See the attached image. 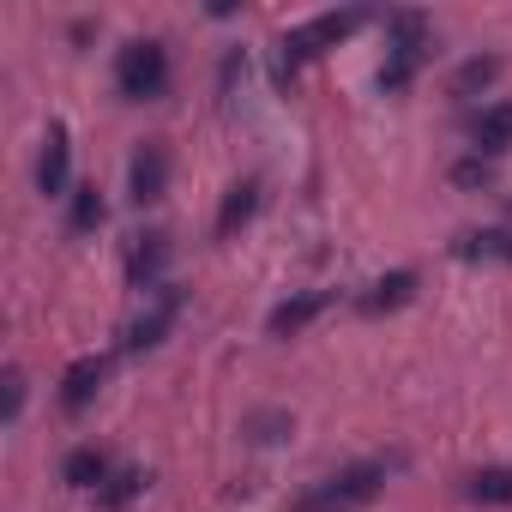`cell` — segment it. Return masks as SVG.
I'll return each instance as SVG.
<instances>
[{
    "mask_svg": "<svg viewBox=\"0 0 512 512\" xmlns=\"http://www.w3.org/2000/svg\"><path fill=\"white\" fill-rule=\"evenodd\" d=\"M386 476H392V458H356V464L320 476L314 488H302L290 500V512H356L386 488Z\"/></svg>",
    "mask_w": 512,
    "mask_h": 512,
    "instance_id": "obj_1",
    "label": "cell"
},
{
    "mask_svg": "<svg viewBox=\"0 0 512 512\" xmlns=\"http://www.w3.org/2000/svg\"><path fill=\"white\" fill-rule=\"evenodd\" d=\"M115 91L127 103H157L169 91V49L157 37H133L121 55H115Z\"/></svg>",
    "mask_w": 512,
    "mask_h": 512,
    "instance_id": "obj_2",
    "label": "cell"
},
{
    "mask_svg": "<svg viewBox=\"0 0 512 512\" xmlns=\"http://www.w3.org/2000/svg\"><path fill=\"white\" fill-rule=\"evenodd\" d=\"M362 19H368V13L344 7V13H320V19H308V25L284 31V73H290V67H302V61H314V55H326V49H338L344 37H356V31H362Z\"/></svg>",
    "mask_w": 512,
    "mask_h": 512,
    "instance_id": "obj_3",
    "label": "cell"
},
{
    "mask_svg": "<svg viewBox=\"0 0 512 512\" xmlns=\"http://www.w3.org/2000/svg\"><path fill=\"white\" fill-rule=\"evenodd\" d=\"M181 320V290L175 284H163V290H151V302L127 320V332H121V350H157L163 338H169V326Z\"/></svg>",
    "mask_w": 512,
    "mask_h": 512,
    "instance_id": "obj_4",
    "label": "cell"
},
{
    "mask_svg": "<svg viewBox=\"0 0 512 512\" xmlns=\"http://www.w3.org/2000/svg\"><path fill=\"white\" fill-rule=\"evenodd\" d=\"M163 187H169V151H163V139H139V151L127 163V193L139 205H157Z\"/></svg>",
    "mask_w": 512,
    "mask_h": 512,
    "instance_id": "obj_5",
    "label": "cell"
},
{
    "mask_svg": "<svg viewBox=\"0 0 512 512\" xmlns=\"http://www.w3.org/2000/svg\"><path fill=\"white\" fill-rule=\"evenodd\" d=\"M428 37H434V25H428V13H386V61H404V67H416L422 61V49H428Z\"/></svg>",
    "mask_w": 512,
    "mask_h": 512,
    "instance_id": "obj_6",
    "label": "cell"
},
{
    "mask_svg": "<svg viewBox=\"0 0 512 512\" xmlns=\"http://www.w3.org/2000/svg\"><path fill=\"white\" fill-rule=\"evenodd\" d=\"M163 266H169V235H133V253H127V278L139 296L163 290Z\"/></svg>",
    "mask_w": 512,
    "mask_h": 512,
    "instance_id": "obj_7",
    "label": "cell"
},
{
    "mask_svg": "<svg viewBox=\"0 0 512 512\" xmlns=\"http://www.w3.org/2000/svg\"><path fill=\"white\" fill-rule=\"evenodd\" d=\"M326 302H332L326 290H302V296H290V302H278V308H272L266 332H272V338H296V332H308V326L326 314Z\"/></svg>",
    "mask_w": 512,
    "mask_h": 512,
    "instance_id": "obj_8",
    "label": "cell"
},
{
    "mask_svg": "<svg viewBox=\"0 0 512 512\" xmlns=\"http://www.w3.org/2000/svg\"><path fill=\"white\" fill-rule=\"evenodd\" d=\"M67 127L61 121H49V139H43V163H37V187L49 193V199H73L67 193Z\"/></svg>",
    "mask_w": 512,
    "mask_h": 512,
    "instance_id": "obj_9",
    "label": "cell"
},
{
    "mask_svg": "<svg viewBox=\"0 0 512 512\" xmlns=\"http://www.w3.org/2000/svg\"><path fill=\"white\" fill-rule=\"evenodd\" d=\"M103 374H109V362H103V356H79V362L61 374V410H73V416H79V410L97 398Z\"/></svg>",
    "mask_w": 512,
    "mask_h": 512,
    "instance_id": "obj_10",
    "label": "cell"
},
{
    "mask_svg": "<svg viewBox=\"0 0 512 512\" xmlns=\"http://www.w3.org/2000/svg\"><path fill=\"white\" fill-rule=\"evenodd\" d=\"M416 296V272H386V278H374L362 296H356V314H392V308H404Z\"/></svg>",
    "mask_w": 512,
    "mask_h": 512,
    "instance_id": "obj_11",
    "label": "cell"
},
{
    "mask_svg": "<svg viewBox=\"0 0 512 512\" xmlns=\"http://www.w3.org/2000/svg\"><path fill=\"white\" fill-rule=\"evenodd\" d=\"M458 260H494V266H512V229H464L452 241Z\"/></svg>",
    "mask_w": 512,
    "mask_h": 512,
    "instance_id": "obj_12",
    "label": "cell"
},
{
    "mask_svg": "<svg viewBox=\"0 0 512 512\" xmlns=\"http://www.w3.org/2000/svg\"><path fill=\"white\" fill-rule=\"evenodd\" d=\"M464 500L476 506H512V464H482L464 476Z\"/></svg>",
    "mask_w": 512,
    "mask_h": 512,
    "instance_id": "obj_13",
    "label": "cell"
},
{
    "mask_svg": "<svg viewBox=\"0 0 512 512\" xmlns=\"http://www.w3.org/2000/svg\"><path fill=\"white\" fill-rule=\"evenodd\" d=\"M61 482H67V488H103V482H109V458H103L97 446H73L67 464H61Z\"/></svg>",
    "mask_w": 512,
    "mask_h": 512,
    "instance_id": "obj_14",
    "label": "cell"
},
{
    "mask_svg": "<svg viewBox=\"0 0 512 512\" xmlns=\"http://www.w3.org/2000/svg\"><path fill=\"white\" fill-rule=\"evenodd\" d=\"M506 145H512V103H488L476 115V151L482 157H500Z\"/></svg>",
    "mask_w": 512,
    "mask_h": 512,
    "instance_id": "obj_15",
    "label": "cell"
},
{
    "mask_svg": "<svg viewBox=\"0 0 512 512\" xmlns=\"http://www.w3.org/2000/svg\"><path fill=\"white\" fill-rule=\"evenodd\" d=\"M253 211H260V181H235L223 193V205H217V235H235Z\"/></svg>",
    "mask_w": 512,
    "mask_h": 512,
    "instance_id": "obj_16",
    "label": "cell"
},
{
    "mask_svg": "<svg viewBox=\"0 0 512 512\" xmlns=\"http://www.w3.org/2000/svg\"><path fill=\"white\" fill-rule=\"evenodd\" d=\"M500 73H506V61H500V55H470V61L452 73V97H476V91H488Z\"/></svg>",
    "mask_w": 512,
    "mask_h": 512,
    "instance_id": "obj_17",
    "label": "cell"
},
{
    "mask_svg": "<svg viewBox=\"0 0 512 512\" xmlns=\"http://www.w3.org/2000/svg\"><path fill=\"white\" fill-rule=\"evenodd\" d=\"M296 422H290V410H253L247 422H241V440H253V446H272V440H284Z\"/></svg>",
    "mask_w": 512,
    "mask_h": 512,
    "instance_id": "obj_18",
    "label": "cell"
},
{
    "mask_svg": "<svg viewBox=\"0 0 512 512\" xmlns=\"http://www.w3.org/2000/svg\"><path fill=\"white\" fill-rule=\"evenodd\" d=\"M488 181H494V157L470 151V157H458V163H452V187H464V193H482Z\"/></svg>",
    "mask_w": 512,
    "mask_h": 512,
    "instance_id": "obj_19",
    "label": "cell"
},
{
    "mask_svg": "<svg viewBox=\"0 0 512 512\" xmlns=\"http://www.w3.org/2000/svg\"><path fill=\"white\" fill-rule=\"evenodd\" d=\"M133 494H145V470H115V476L97 488V500H103L109 512H115V506H127Z\"/></svg>",
    "mask_w": 512,
    "mask_h": 512,
    "instance_id": "obj_20",
    "label": "cell"
},
{
    "mask_svg": "<svg viewBox=\"0 0 512 512\" xmlns=\"http://www.w3.org/2000/svg\"><path fill=\"white\" fill-rule=\"evenodd\" d=\"M103 223V193L97 187H73V229H97Z\"/></svg>",
    "mask_w": 512,
    "mask_h": 512,
    "instance_id": "obj_21",
    "label": "cell"
},
{
    "mask_svg": "<svg viewBox=\"0 0 512 512\" xmlns=\"http://www.w3.org/2000/svg\"><path fill=\"white\" fill-rule=\"evenodd\" d=\"M19 410H25V374L7 368V422H19Z\"/></svg>",
    "mask_w": 512,
    "mask_h": 512,
    "instance_id": "obj_22",
    "label": "cell"
}]
</instances>
